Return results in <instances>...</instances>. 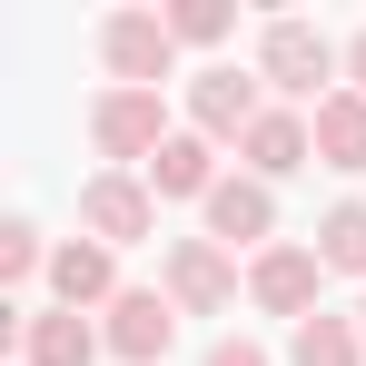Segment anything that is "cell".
<instances>
[{
    "label": "cell",
    "instance_id": "1",
    "mask_svg": "<svg viewBox=\"0 0 366 366\" xmlns=\"http://www.w3.org/2000/svg\"><path fill=\"white\" fill-rule=\"evenodd\" d=\"M337 69H347V50H337L317 20H267V30H257V79L277 89V109H297V99L327 109V99H337V89H327Z\"/></svg>",
    "mask_w": 366,
    "mask_h": 366
},
{
    "label": "cell",
    "instance_id": "2",
    "mask_svg": "<svg viewBox=\"0 0 366 366\" xmlns=\"http://www.w3.org/2000/svg\"><path fill=\"white\" fill-rule=\"evenodd\" d=\"M169 139H179V129H169V99H159V89H99V99H89V149H99L109 169H149Z\"/></svg>",
    "mask_w": 366,
    "mask_h": 366
},
{
    "label": "cell",
    "instance_id": "3",
    "mask_svg": "<svg viewBox=\"0 0 366 366\" xmlns=\"http://www.w3.org/2000/svg\"><path fill=\"white\" fill-rule=\"evenodd\" d=\"M79 238H99V247H139V238H159V188L129 179V169L79 179Z\"/></svg>",
    "mask_w": 366,
    "mask_h": 366
},
{
    "label": "cell",
    "instance_id": "4",
    "mask_svg": "<svg viewBox=\"0 0 366 366\" xmlns=\"http://www.w3.org/2000/svg\"><path fill=\"white\" fill-rule=\"evenodd\" d=\"M99 60L119 89H159L179 69V40H169V10H109L99 20Z\"/></svg>",
    "mask_w": 366,
    "mask_h": 366
},
{
    "label": "cell",
    "instance_id": "5",
    "mask_svg": "<svg viewBox=\"0 0 366 366\" xmlns=\"http://www.w3.org/2000/svg\"><path fill=\"white\" fill-rule=\"evenodd\" d=\"M317 287H327V257L297 247V238H277V247H257V257H247V297L267 307V317H287V327L317 317Z\"/></svg>",
    "mask_w": 366,
    "mask_h": 366
},
{
    "label": "cell",
    "instance_id": "6",
    "mask_svg": "<svg viewBox=\"0 0 366 366\" xmlns=\"http://www.w3.org/2000/svg\"><path fill=\"white\" fill-rule=\"evenodd\" d=\"M159 287L179 297V317H228V307H238V267H228V247H218V238H169Z\"/></svg>",
    "mask_w": 366,
    "mask_h": 366
},
{
    "label": "cell",
    "instance_id": "7",
    "mask_svg": "<svg viewBox=\"0 0 366 366\" xmlns=\"http://www.w3.org/2000/svg\"><path fill=\"white\" fill-rule=\"evenodd\" d=\"M188 119H198V139H247L267 119V79L257 69H198L188 79Z\"/></svg>",
    "mask_w": 366,
    "mask_h": 366
},
{
    "label": "cell",
    "instance_id": "8",
    "mask_svg": "<svg viewBox=\"0 0 366 366\" xmlns=\"http://www.w3.org/2000/svg\"><path fill=\"white\" fill-rule=\"evenodd\" d=\"M99 337H109V357L159 366V357H169V337H179V297H169V287H129V297L109 307V327H99Z\"/></svg>",
    "mask_w": 366,
    "mask_h": 366
},
{
    "label": "cell",
    "instance_id": "9",
    "mask_svg": "<svg viewBox=\"0 0 366 366\" xmlns=\"http://www.w3.org/2000/svg\"><path fill=\"white\" fill-rule=\"evenodd\" d=\"M208 238L218 247H277V188L267 179H218L208 188Z\"/></svg>",
    "mask_w": 366,
    "mask_h": 366
},
{
    "label": "cell",
    "instance_id": "10",
    "mask_svg": "<svg viewBox=\"0 0 366 366\" xmlns=\"http://www.w3.org/2000/svg\"><path fill=\"white\" fill-rule=\"evenodd\" d=\"M99 327L79 317V307H30L20 317V366H99Z\"/></svg>",
    "mask_w": 366,
    "mask_h": 366
},
{
    "label": "cell",
    "instance_id": "11",
    "mask_svg": "<svg viewBox=\"0 0 366 366\" xmlns=\"http://www.w3.org/2000/svg\"><path fill=\"white\" fill-rule=\"evenodd\" d=\"M50 297H60V307H119L129 297V287H119V247H99V238L50 247Z\"/></svg>",
    "mask_w": 366,
    "mask_h": 366
},
{
    "label": "cell",
    "instance_id": "12",
    "mask_svg": "<svg viewBox=\"0 0 366 366\" xmlns=\"http://www.w3.org/2000/svg\"><path fill=\"white\" fill-rule=\"evenodd\" d=\"M238 159H247V179H297L307 159H317V129H307V109H267V119L238 139Z\"/></svg>",
    "mask_w": 366,
    "mask_h": 366
},
{
    "label": "cell",
    "instance_id": "13",
    "mask_svg": "<svg viewBox=\"0 0 366 366\" xmlns=\"http://www.w3.org/2000/svg\"><path fill=\"white\" fill-rule=\"evenodd\" d=\"M149 188H159V198H198V208H208V188H218V139L179 129V139L149 159Z\"/></svg>",
    "mask_w": 366,
    "mask_h": 366
},
{
    "label": "cell",
    "instance_id": "14",
    "mask_svg": "<svg viewBox=\"0 0 366 366\" xmlns=\"http://www.w3.org/2000/svg\"><path fill=\"white\" fill-rule=\"evenodd\" d=\"M307 129H317V159L337 179H366V99L357 89H337L327 109H307Z\"/></svg>",
    "mask_w": 366,
    "mask_h": 366
},
{
    "label": "cell",
    "instance_id": "15",
    "mask_svg": "<svg viewBox=\"0 0 366 366\" xmlns=\"http://www.w3.org/2000/svg\"><path fill=\"white\" fill-rule=\"evenodd\" d=\"M287 366H366V327L317 307L307 327H287Z\"/></svg>",
    "mask_w": 366,
    "mask_h": 366
},
{
    "label": "cell",
    "instance_id": "16",
    "mask_svg": "<svg viewBox=\"0 0 366 366\" xmlns=\"http://www.w3.org/2000/svg\"><path fill=\"white\" fill-rule=\"evenodd\" d=\"M317 257H327V277H366V198H337L327 218H317Z\"/></svg>",
    "mask_w": 366,
    "mask_h": 366
},
{
    "label": "cell",
    "instance_id": "17",
    "mask_svg": "<svg viewBox=\"0 0 366 366\" xmlns=\"http://www.w3.org/2000/svg\"><path fill=\"white\" fill-rule=\"evenodd\" d=\"M228 30H238L228 0H169V40H179V50H218Z\"/></svg>",
    "mask_w": 366,
    "mask_h": 366
},
{
    "label": "cell",
    "instance_id": "18",
    "mask_svg": "<svg viewBox=\"0 0 366 366\" xmlns=\"http://www.w3.org/2000/svg\"><path fill=\"white\" fill-rule=\"evenodd\" d=\"M0 277H10V287H20V277H50V247H40L30 218H10V228H0Z\"/></svg>",
    "mask_w": 366,
    "mask_h": 366
},
{
    "label": "cell",
    "instance_id": "19",
    "mask_svg": "<svg viewBox=\"0 0 366 366\" xmlns=\"http://www.w3.org/2000/svg\"><path fill=\"white\" fill-rule=\"evenodd\" d=\"M208 366H277V357H267L257 337H218V347H208Z\"/></svg>",
    "mask_w": 366,
    "mask_h": 366
},
{
    "label": "cell",
    "instance_id": "20",
    "mask_svg": "<svg viewBox=\"0 0 366 366\" xmlns=\"http://www.w3.org/2000/svg\"><path fill=\"white\" fill-rule=\"evenodd\" d=\"M347 89H357V99H366V30H357V40H347Z\"/></svg>",
    "mask_w": 366,
    "mask_h": 366
},
{
    "label": "cell",
    "instance_id": "21",
    "mask_svg": "<svg viewBox=\"0 0 366 366\" xmlns=\"http://www.w3.org/2000/svg\"><path fill=\"white\" fill-rule=\"evenodd\" d=\"M357 327H366V307H357Z\"/></svg>",
    "mask_w": 366,
    "mask_h": 366
}]
</instances>
